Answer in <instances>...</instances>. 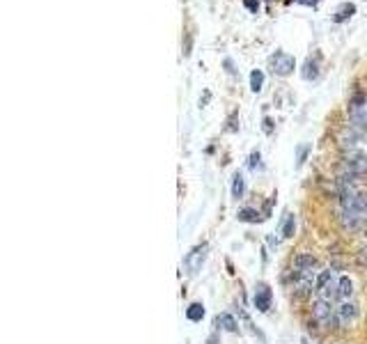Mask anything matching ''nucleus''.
Here are the masks:
<instances>
[{
  "instance_id": "1",
  "label": "nucleus",
  "mask_w": 367,
  "mask_h": 344,
  "mask_svg": "<svg viewBox=\"0 0 367 344\" xmlns=\"http://www.w3.org/2000/svg\"><path fill=\"white\" fill-rule=\"evenodd\" d=\"M338 284H340V278L333 275L331 269L322 271L314 280V291H317V299H324V301H335L338 299Z\"/></svg>"
},
{
  "instance_id": "2",
  "label": "nucleus",
  "mask_w": 367,
  "mask_h": 344,
  "mask_svg": "<svg viewBox=\"0 0 367 344\" xmlns=\"http://www.w3.org/2000/svg\"><path fill=\"white\" fill-rule=\"evenodd\" d=\"M312 317L319 326L324 328H333V324L338 321V314H335V308H333L331 301H324V299H314L312 303Z\"/></svg>"
},
{
  "instance_id": "3",
  "label": "nucleus",
  "mask_w": 367,
  "mask_h": 344,
  "mask_svg": "<svg viewBox=\"0 0 367 344\" xmlns=\"http://www.w3.org/2000/svg\"><path fill=\"white\" fill-rule=\"evenodd\" d=\"M367 172V156L360 154V152H349L347 161H344V170L342 175L347 177H353V179H358V177H362Z\"/></svg>"
},
{
  "instance_id": "4",
  "label": "nucleus",
  "mask_w": 367,
  "mask_h": 344,
  "mask_svg": "<svg viewBox=\"0 0 367 344\" xmlns=\"http://www.w3.org/2000/svg\"><path fill=\"white\" fill-rule=\"evenodd\" d=\"M349 117L356 126L367 129V96L365 94H356L349 101Z\"/></svg>"
},
{
  "instance_id": "5",
  "label": "nucleus",
  "mask_w": 367,
  "mask_h": 344,
  "mask_svg": "<svg viewBox=\"0 0 367 344\" xmlns=\"http://www.w3.org/2000/svg\"><path fill=\"white\" fill-rule=\"evenodd\" d=\"M294 67H296L294 58L289 53H285V51H276V55H271V69L276 76H289L294 71Z\"/></svg>"
},
{
  "instance_id": "6",
  "label": "nucleus",
  "mask_w": 367,
  "mask_h": 344,
  "mask_svg": "<svg viewBox=\"0 0 367 344\" xmlns=\"http://www.w3.org/2000/svg\"><path fill=\"white\" fill-rule=\"evenodd\" d=\"M314 269H317V260H314L312 255L301 253L294 257V264H292L294 275H310V278H314Z\"/></svg>"
},
{
  "instance_id": "7",
  "label": "nucleus",
  "mask_w": 367,
  "mask_h": 344,
  "mask_svg": "<svg viewBox=\"0 0 367 344\" xmlns=\"http://www.w3.org/2000/svg\"><path fill=\"white\" fill-rule=\"evenodd\" d=\"M207 245H195L193 250H191L189 255H186V260H183V266H186V271H189L191 275H195L200 269H202L204 260H207Z\"/></svg>"
},
{
  "instance_id": "8",
  "label": "nucleus",
  "mask_w": 367,
  "mask_h": 344,
  "mask_svg": "<svg viewBox=\"0 0 367 344\" xmlns=\"http://www.w3.org/2000/svg\"><path fill=\"white\" fill-rule=\"evenodd\" d=\"M335 314H338V324L340 326H351L358 317V310L351 301H342L340 308H335Z\"/></svg>"
},
{
  "instance_id": "9",
  "label": "nucleus",
  "mask_w": 367,
  "mask_h": 344,
  "mask_svg": "<svg viewBox=\"0 0 367 344\" xmlns=\"http://www.w3.org/2000/svg\"><path fill=\"white\" fill-rule=\"evenodd\" d=\"M271 299H273L271 289H268L266 284H259L257 291H255V308H257L259 312H268V310H271Z\"/></svg>"
},
{
  "instance_id": "10",
  "label": "nucleus",
  "mask_w": 367,
  "mask_h": 344,
  "mask_svg": "<svg viewBox=\"0 0 367 344\" xmlns=\"http://www.w3.org/2000/svg\"><path fill=\"white\" fill-rule=\"evenodd\" d=\"M301 74H303V78H305V80H314V78H317V76H319V55H314V58L310 55L308 60H305V65H303Z\"/></svg>"
},
{
  "instance_id": "11",
  "label": "nucleus",
  "mask_w": 367,
  "mask_h": 344,
  "mask_svg": "<svg viewBox=\"0 0 367 344\" xmlns=\"http://www.w3.org/2000/svg\"><path fill=\"white\" fill-rule=\"evenodd\" d=\"M216 326H218L220 330H225V333H239V324L234 321L232 314H227V312L216 317Z\"/></svg>"
},
{
  "instance_id": "12",
  "label": "nucleus",
  "mask_w": 367,
  "mask_h": 344,
  "mask_svg": "<svg viewBox=\"0 0 367 344\" xmlns=\"http://www.w3.org/2000/svg\"><path fill=\"white\" fill-rule=\"evenodd\" d=\"M353 14H356V5H353V3H342V5L335 10V14H333V21H335V23H344V21H349Z\"/></svg>"
},
{
  "instance_id": "13",
  "label": "nucleus",
  "mask_w": 367,
  "mask_h": 344,
  "mask_svg": "<svg viewBox=\"0 0 367 344\" xmlns=\"http://www.w3.org/2000/svg\"><path fill=\"white\" fill-rule=\"evenodd\" d=\"M351 294H353L351 278H349V275H342V278H340V284H338V299L349 301V296H351Z\"/></svg>"
},
{
  "instance_id": "14",
  "label": "nucleus",
  "mask_w": 367,
  "mask_h": 344,
  "mask_svg": "<svg viewBox=\"0 0 367 344\" xmlns=\"http://www.w3.org/2000/svg\"><path fill=\"white\" fill-rule=\"evenodd\" d=\"M202 317H204L202 303H191L189 308H186V319L189 321H202Z\"/></svg>"
},
{
  "instance_id": "15",
  "label": "nucleus",
  "mask_w": 367,
  "mask_h": 344,
  "mask_svg": "<svg viewBox=\"0 0 367 344\" xmlns=\"http://www.w3.org/2000/svg\"><path fill=\"white\" fill-rule=\"evenodd\" d=\"M243 190H246V181H243V177L237 172V175L232 177V198L234 200H241L243 198Z\"/></svg>"
},
{
  "instance_id": "16",
  "label": "nucleus",
  "mask_w": 367,
  "mask_h": 344,
  "mask_svg": "<svg viewBox=\"0 0 367 344\" xmlns=\"http://www.w3.org/2000/svg\"><path fill=\"white\" fill-rule=\"evenodd\" d=\"M262 85H264V74L259 69H255L253 74H250V90L259 92V90H262Z\"/></svg>"
},
{
  "instance_id": "17",
  "label": "nucleus",
  "mask_w": 367,
  "mask_h": 344,
  "mask_svg": "<svg viewBox=\"0 0 367 344\" xmlns=\"http://www.w3.org/2000/svg\"><path fill=\"white\" fill-rule=\"evenodd\" d=\"M294 232H296V218H294L292 214H287V218H285V225H283V236H294Z\"/></svg>"
},
{
  "instance_id": "18",
  "label": "nucleus",
  "mask_w": 367,
  "mask_h": 344,
  "mask_svg": "<svg viewBox=\"0 0 367 344\" xmlns=\"http://www.w3.org/2000/svg\"><path fill=\"white\" fill-rule=\"evenodd\" d=\"M239 220H241V223H257L259 214L255 209H241L239 211Z\"/></svg>"
},
{
  "instance_id": "19",
  "label": "nucleus",
  "mask_w": 367,
  "mask_h": 344,
  "mask_svg": "<svg viewBox=\"0 0 367 344\" xmlns=\"http://www.w3.org/2000/svg\"><path fill=\"white\" fill-rule=\"evenodd\" d=\"M239 317H241V321H243V324H246V328H248L250 333L255 335V337H262V333H259V330L253 326V321H250V317H248V314H246V310H241V308H239Z\"/></svg>"
},
{
  "instance_id": "20",
  "label": "nucleus",
  "mask_w": 367,
  "mask_h": 344,
  "mask_svg": "<svg viewBox=\"0 0 367 344\" xmlns=\"http://www.w3.org/2000/svg\"><path fill=\"white\" fill-rule=\"evenodd\" d=\"M308 152H310L308 145H301V147H298V163H296L298 168H301V165L305 163V156H308Z\"/></svg>"
},
{
  "instance_id": "21",
  "label": "nucleus",
  "mask_w": 367,
  "mask_h": 344,
  "mask_svg": "<svg viewBox=\"0 0 367 344\" xmlns=\"http://www.w3.org/2000/svg\"><path fill=\"white\" fill-rule=\"evenodd\" d=\"M250 170H259L262 168V163H259V152H253V154H250Z\"/></svg>"
},
{
  "instance_id": "22",
  "label": "nucleus",
  "mask_w": 367,
  "mask_h": 344,
  "mask_svg": "<svg viewBox=\"0 0 367 344\" xmlns=\"http://www.w3.org/2000/svg\"><path fill=\"white\" fill-rule=\"evenodd\" d=\"M243 5L248 7L253 14H257V10H259V0H243Z\"/></svg>"
},
{
  "instance_id": "23",
  "label": "nucleus",
  "mask_w": 367,
  "mask_h": 344,
  "mask_svg": "<svg viewBox=\"0 0 367 344\" xmlns=\"http://www.w3.org/2000/svg\"><path fill=\"white\" fill-rule=\"evenodd\" d=\"M298 5H308V7H314L319 3V0H296Z\"/></svg>"
},
{
  "instance_id": "24",
  "label": "nucleus",
  "mask_w": 367,
  "mask_h": 344,
  "mask_svg": "<svg viewBox=\"0 0 367 344\" xmlns=\"http://www.w3.org/2000/svg\"><path fill=\"white\" fill-rule=\"evenodd\" d=\"M264 124H266V126H264V129H266V133H271V120H264Z\"/></svg>"
},
{
  "instance_id": "25",
  "label": "nucleus",
  "mask_w": 367,
  "mask_h": 344,
  "mask_svg": "<svg viewBox=\"0 0 367 344\" xmlns=\"http://www.w3.org/2000/svg\"><path fill=\"white\" fill-rule=\"evenodd\" d=\"M301 344H310V342H308V339H305V337H303V339H301Z\"/></svg>"
}]
</instances>
